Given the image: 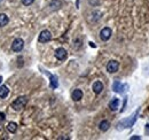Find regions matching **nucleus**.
<instances>
[{
  "label": "nucleus",
  "instance_id": "9d476101",
  "mask_svg": "<svg viewBox=\"0 0 149 140\" xmlns=\"http://www.w3.org/2000/svg\"><path fill=\"white\" fill-rule=\"evenodd\" d=\"M47 75H48V77H49V82H51V88H56L58 86V80H57V77H56L55 75H52V74H48L46 70H44Z\"/></svg>",
  "mask_w": 149,
  "mask_h": 140
},
{
  "label": "nucleus",
  "instance_id": "6e6552de",
  "mask_svg": "<svg viewBox=\"0 0 149 140\" xmlns=\"http://www.w3.org/2000/svg\"><path fill=\"white\" fill-rule=\"evenodd\" d=\"M67 55H68V53H67V51L63 47H58L55 51V57L57 60H60V61L65 60L67 59Z\"/></svg>",
  "mask_w": 149,
  "mask_h": 140
},
{
  "label": "nucleus",
  "instance_id": "dca6fc26",
  "mask_svg": "<svg viewBox=\"0 0 149 140\" xmlns=\"http://www.w3.org/2000/svg\"><path fill=\"white\" fill-rule=\"evenodd\" d=\"M7 130H8L10 133H15L16 130H17V124H16V123L10 122L8 125H7Z\"/></svg>",
  "mask_w": 149,
  "mask_h": 140
},
{
  "label": "nucleus",
  "instance_id": "20e7f679",
  "mask_svg": "<svg viewBox=\"0 0 149 140\" xmlns=\"http://www.w3.org/2000/svg\"><path fill=\"white\" fill-rule=\"evenodd\" d=\"M112 35V31L110 28H108V27H106V28H103L101 31H100V38H101V40H103V41H107V40H109L110 39V37Z\"/></svg>",
  "mask_w": 149,
  "mask_h": 140
},
{
  "label": "nucleus",
  "instance_id": "ddd939ff",
  "mask_svg": "<svg viewBox=\"0 0 149 140\" xmlns=\"http://www.w3.org/2000/svg\"><path fill=\"white\" fill-rule=\"evenodd\" d=\"M110 127V123L108 122L107 120H103V121H101L100 124H99V129L102 131V132H106L108 129Z\"/></svg>",
  "mask_w": 149,
  "mask_h": 140
},
{
  "label": "nucleus",
  "instance_id": "aec40b11",
  "mask_svg": "<svg viewBox=\"0 0 149 140\" xmlns=\"http://www.w3.org/2000/svg\"><path fill=\"white\" fill-rule=\"evenodd\" d=\"M130 139H131V140H140L141 138H140L139 136H133V137H131Z\"/></svg>",
  "mask_w": 149,
  "mask_h": 140
},
{
  "label": "nucleus",
  "instance_id": "6ab92c4d",
  "mask_svg": "<svg viewBox=\"0 0 149 140\" xmlns=\"http://www.w3.org/2000/svg\"><path fill=\"white\" fill-rule=\"evenodd\" d=\"M145 133H146V136H148L149 137V123L145 125Z\"/></svg>",
  "mask_w": 149,
  "mask_h": 140
},
{
  "label": "nucleus",
  "instance_id": "f3484780",
  "mask_svg": "<svg viewBox=\"0 0 149 140\" xmlns=\"http://www.w3.org/2000/svg\"><path fill=\"white\" fill-rule=\"evenodd\" d=\"M51 7H52V8L54 7V9L60 8V7H61V1H60V0H54V1H52V2H51Z\"/></svg>",
  "mask_w": 149,
  "mask_h": 140
},
{
  "label": "nucleus",
  "instance_id": "2eb2a0df",
  "mask_svg": "<svg viewBox=\"0 0 149 140\" xmlns=\"http://www.w3.org/2000/svg\"><path fill=\"white\" fill-rule=\"evenodd\" d=\"M9 22V18L6 14H0V27H5L7 25Z\"/></svg>",
  "mask_w": 149,
  "mask_h": 140
},
{
  "label": "nucleus",
  "instance_id": "5701e85b",
  "mask_svg": "<svg viewBox=\"0 0 149 140\" xmlns=\"http://www.w3.org/2000/svg\"><path fill=\"white\" fill-rule=\"evenodd\" d=\"M1 1H2V0H0V2H1Z\"/></svg>",
  "mask_w": 149,
  "mask_h": 140
},
{
  "label": "nucleus",
  "instance_id": "1a4fd4ad",
  "mask_svg": "<svg viewBox=\"0 0 149 140\" xmlns=\"http://www.w3.org/2000/svg\"><path fill=\"white\" fill-rule=\"evenodd\" d=\"M92 90L95 94H100L103 90V84L100 82V80H96L93 83V86H92Z\"/></svg>",
  "mask_w": 149,
  "mask_h": 140
},
{
  "label": "nucleus",
  "instance_id": "4468645a",
  "mask_svg": "<svg viewBox=\"0 0 149 140\" xmlns=\"http://www.w3.org/2000/svg\"><path fill=\"white\" fill-rule=\"evenodd\" d=\"M9 93V90L6 85H0V98L5 99Z\"/></svg>",
  "mask_w": 149,
  "mask_h": 140
},
{
  "label": "nucleus",
  "instance_id": "4be33fe9",
  "mask_svg": "<svg viewBox=\"0 0 149 140\" xmlns=\"http://www.w3.org/2000/svg\"><path fill=\"white\" fill-rule=\"evenodd\" d=\"M1 82H2V77L0 76V84H1Z\"/></svg>",
  "mask_w": 149,
  "mask_h": 140
},
{
  "label": "nucleus",
  "instance_id": "f257e3e1",
  "mask_svg": "<svg viewBox=\"0 0 149 140\" xmlns=\"http://www.w3.org/2000/svg\"><path fill=\"white\" fill-rule=\"evenodd\" d=\"M139 113H140V108H138L136 111H134L130 117L119 121V122L117 123V125H116V129H117L118 131H122V130H124V129H131V127L134 125L135 121H136V118H138V116H139Z\"/></svg>",
  "mask_w": 149,
  "mask_h": 140
},
{
  "label": "nucleus",
  "instance_id": "0eeeda50",
  "mask_svg": "<svg viewBox=\"0 0 149 140\" xmlns=\"http://www.w3.org/2000/svg\"><path fill=\"white\" fill-rule=\"evenodd\" d=\"M125 88H127V85L122 84L120 80H115L113 84H112V91L113 92H117V93H123Z\"/></svg>",
  "mask_w": 149,
  "mask_h": 140
},
{
  "label": "nucleus",
  "instance_id": "39448f33",
  "mask_svg": "<svg viewBox=\"0 0 149 140\" xmlns=\"http://www.w3.org/2000/svg\"><path fill=\"white\" fill-rule=\"evenodd\" d=\"M51 39H52V34L48 30H42L40 32V35H39V38H38L39 43H47Z\"/></svg>",
  "mask_w": 149,
  "mask_h": 140
},
{
  "label": "nucleus",
  "instance_id": "423d86ee",
  "mask_svg": "<svg viewBox=\"0 0 149 140\" xmlns=\"http://www.w3.org/2000/svg\"><path fill=\"white\" fill-rule=\"evenodd\" d=\"M118 68H119V63L116 61V60H111L108 62L107 64V71L110 72V74H113V72H117L118 71Z\"/></svg>",
  "mask_w": 149,
  "mask_h": 140
},
{
  "label": "nucleus",
  "instance_id": "9b49d317",
  "mask_svg": "<svg viewBox=\"0 0 149 140\" xmlns=\"http://www.w3.org/2000/svg\"><path fill=\"white\" fill-rule=\"evenodd\" d=\"M71 97H72V100H74V101H79V100L83 98V91L79 90V88H76L74 92H72Z\"/></svg>",
  "mask_w": 149,
  "mask_h": 140
},
{
  "label": "nucleus",
  "instance_id": "a211bd4d",
  "mask_svg": "<svg viewBox=\"0 0 149 140\" xmlns=\"http://www.w3.org/2000/svg\"><path fill=\"white\" fill-rule=\"evenodd\" d=\"M33 1H35V0H22V4H23L24 6H30L31 4H33Z\"/></svg>",
  "mask_w": 149,
  "mask_h": 140
},
{
  "label": "nucleus",
  "instance_id": "412c9836",
  "mask_svg": "<svg viewBox=\"0 0 149 140\" xmlns=\"http://www.w3.org/2000/svg\"><path fill=\"white\" fill-rule=\"evenodd\" d=\"M0 118H1V120H5V114L0 113Z\"/></svg>",
  "mask_w": 149,
  "mask_h": 140
},
{
  "label": "nucleus",
  "instance_id": "7ed1b4c3",
  "mask_svg": "<svg viewBox=\"0 0 149 140\" xmlns=\"http://www.w3.org/2000/svg\"><path fill=\"white\" fill-rule=\"evenodd\" d=\"M23 47H24V41L21 38H16L12 44V50L14 52H21L23 50Z\"/></svg>",
  "mask_w": 149,
  "mask_h": 140
},
{
  "label": "nucleus",
  "instance_id": "f03ea898",
  "mask_svg": "<svg viewBox=\"0 0 149 140\" xmlns=\"http://www.w3.org/2000/svg\"><path fill=\"white\" fill-rule=\"evenodd\" d=\"M26 104H28V98H26V97H19L15 101H13L12 108H13L15 111H19V110H22V109L26 106Z\"/></svg>",
  "mask_w": 149,
  "mask_h": 140
},
{
  "label": "nucleus",
  "instance_id": "f8f14e48",
  "mask_svg": "<svg viewBox=\"0 0 149 140\" xmlns=\"http://www.w3.org/2000/svg\"><path fill=\"white\" fill-rule=\"evenodd\" d=\"M119 107V99L118 98H113L111 101L109 102V108L111 111H116Z\"/></svg>",
  "mask_w": 149,
  "mask_h": 140
}]
</instances>
